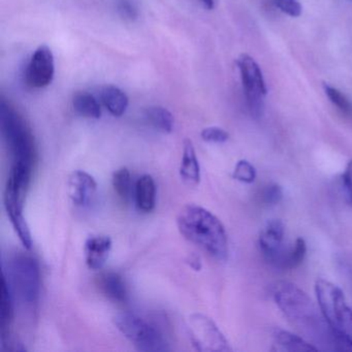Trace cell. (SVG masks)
Instances as JSON below:
<instances>
[{"label":"cell","instance_id":"cell-5","mask_svg":"<svg viewBox=\"0 0 352 352\" xmlns=\"http://www.w3.org/2000/svg\"><path fill=\"white\" fill-rule=\"evenodd\" d=\"M315 294L319 310L331 331L352 336V308L348 306L341 288L327 280L318 279Z\"/></svg>","mask_w":352,"mask_h":352},{"label":"cell","instance_id":"cell-3","mask_svg":"<svg viewBox=\"0 0 352 352\" xmlns=\"http://www.w3.org/2000/svg\"><path fill=\"white\" fill-rule=\"evenodd\" d=\"M0 123L12 164L34 170L36 160L34 135L23 116L5 100L0 104Z\"/></svg>","mask_w":352,"mask_h":352},{"label":"cell","instance_id":"cell-20","mask_svg":"<svg viewBox=\"0 0 352 352\" xmlns=\"http://www.w3.org/2000/svg\"><path fill=\"white\" fill-rule=\"evenodd\" d=\"M74 110L80 116L88 119H100L102 117V108L100 102L92 94L79 92L73 98Z\"/></svg>","mask_w":352,"mask_h":352},{"label":"cell","instance_id":"cell-23","mask_svg":"<svg viewBox=\"0 0 352 352\" xmlns=\"http://www.w3.org/2000/svg\"><path fill=\"white\" fill-rule=\"evenodd\" d=\"M306 254V241L302 238L296 239L294 244H292V246L287 249L283 270H294L300 267L304 261Z\"/></svg>","mask_w":352,"mask_h":352},{"label":"cell","instance_id":"cell-26","mask_svg":"<svg viewBox=\"0 0 352 352\" xmlns=\"http://www.w3.org/2000/svg\"><path fill=\"white\" fill-rule=\"evenodd\" d=\"M201 139L208 143H226L230 139V133L220 127L211 126L203 129L201 133Z\"/></svg>","mask_w":352,"mask_h":352},{"label":"cell","instance_id":"cell-30","mask_svg":"<svg viewBox=\"0 0 352 352\" xmlns=\"http://www.w3.org/2000/svg\"><path fill=\"white\" fill-rule=\"evenodd\" d=\"M343 182L348 195H349L352 199V160L346 166L345 172H344L343 175Z\"/></svg>","mask_w":352,"mask_h":352},{"label":"cell","instance_id":"cell-21","mask_svg":"<svg viewBox=\"0 0 352 352\" xmlns=\"http://www.w3.org/2000/svg\"><path fill=\"white\" fill-rule=\"evenodd\" d=\"M145 117L154 129L162 133H170L174 129V116L164 107H150L145 111Z\"/></svg>","mask_w":352,"mask_h":352},{"label":"cell","instance_id":"cell-22","mask_svg":"<svg viewBox=\"0 0 352 352\" xmlns=\"http://www.w3.org/2000/svg\"><path fill=\"white\" fill-rule=\"evenodd\" d=\"M113 187L121 201L127 203L133 191L131 172L126 168H121L113 174Z\"/></svg>","mask_w":352,"mask_h":352},{"label":"cell","instance_id":"cell-17","mask_svg":"<svg viewBox=\"0 0 352 352\" xmlns=\"http://www.w3.org/2000/svg\"><path fill=\"white\" fill-rule=\"evenodd\" d=\"M274 344L277 346V350L281 351L308 352L319 350L318 347L312 345L304 338L283 329H276L274 333Z\"/></svg>","mask_w":352,"mask_h":352},{"label":"cell","instance_id":"cell-12","mask_svg":"<svg viewBox=\"0 0 352 352\" xmlns=\"http://www.w3.org/2000/svg\"><path fill=\"white\" fill-rule=\"evenodd\" d=\"M3 199H5L6 211L11 220L16 234H18L20 242L30 250L32 247V238L30 226L24 217V201L11 197H3Z\"/></svg>","mask_w":352,"mask_h":352},{"label":"cell","instance_id":"cell-25","mask_svg":"<svg viewBox=\"0 0 352 352\" xmlns=\"http://www.w3.org/2000/svg\"><path fill=\"white\" fill-rule=\"evenodd\" d=\"M323 88H324L325 94H327L329 100H331V104H335L342 112H351V104H350L349 100H347V98L341 91L331 87V86L327 85V84H323Z\"/></svg>","mask_w":352,"mask_h":352},{"label":"cell","instance_id":"cell-7","mask_svg":"<svg viewBox=\"0 0 352 352\" xmlns=\"http://www.w3.org/2000/svg\"><path fill=\"white\" fill-rule=\"evenodd\" d=\"M236 65L240 69L249 111L253 118H261L263 113V98L267 94L261 67L252 57L247 54L241 55L236 59Z\"/></svg>","mask_w":352,"mask_h":352},{"label":"cell","instance_id":"cell-4","mask_svg":"<svg viewBox=\"0 0 352 352\" xmlns=\"http://www.w3.org/2000/svg\"><path fill=\"white\" fill-rule=\"evenodd\" d=\"M8 272L13 294L26 306H36L41 294L40 265L36 259L18 253L10 258Z\"/></svg>","mask_w":352,"mask_h":352},{"label":"cell","instance_id":"cell-32","mask_svg":"<svg viewBox=\"0 0 352 352\" xmlns=\"http://www.w3.org/2000/svg\"><path fill=\"white\" fill-rule=\"evenodd\" d=\"M203 3L204 7L208 10H213L214 8V0H199Z\"/></svg>","mask_w":352,"mask_h":352},{"label":"cell","instance_id":"cell-15","mask_svg":"<svg viewBox=\"0 0 352 352\" xmlns=\"http://www.w3.org/2000/svg\"><path fill=\"white\" fill-rule=\"evenodd\" d=\"M180 176L188 185H197L201 181V166L190 140H185L183 145L182 160L180 164Z\"/></svg>","mask_w":352,"mask_h":352},{"label":"cell","instance_id":"cell-14","mask_svg":"<svg viewBox=\"0 0 352 352\" xmlns=\"http://www.w3.org/2000/svg\"><path fill=\"white\" fill-rule=\"evenodd\" d=\"M96 283L100 292L108 300L117 304H124L129 300L126 284L116 272H104L98 276Z\"/></svg>","mask_w":352,"mask_h":352},{"label":"cell","instance_id":"cell-29","mask_svg":"<svg viewBox=\"0 0 352 352\" xmlns=\"http://www.w3.org/2000/svg\"><path fill=\"white\" fill-rule=\"evenodd\" d=\"M261 199L265 205L275 206L283 199V190L278 184H269L261 193Z\"/></svg>","mask_w":352,"mask_h":352},{"label":"cell","instance_id":"cell-18","mask_svg":"<svg viewBox=\"0 0 352 352\" xmlns=\"http://www.w3.org/2000/svg\"><path fill=\"white\" fill-rule=\"evenodd\" d=\"M102 104L107 110L115 117H120L126 112L129 107V98L125 92L116 86L107 85L100 94Z\"/></svg>","mask_w":352,"mask_h":352},{"label":"cell","instance_id":"cell-24","mask_svg":"<svg viewBox=\"0 0 352 352\" xmlns=\"http://www.w3.org/2000/svg\"><path fill=\"white\" fill-rule=\"evenodd\" d=\"M232 178H234V180L240 181V182L251 184V183L254 182L255 179H256V170H255L254 166H253L250 162H247V160H239V162H236V166H234Z\"/></svg>","mask_w":352,"mask_h":352},{"label":"cell","instance_id":"cell-27","mask_svg":"<svg viewBox=\"0 0 352 352\" xmlns=\"http://www.w3.org/2000/svg\"><path fill=\"white\" fill-rule=\"evenodd\" d=\"M116 7L119 16L125 21H135L139 16V11L133 0H118Z\"/></svg>","mask_w":352,"mask_h":352},{"label":"cell","instance_id":"cell-6","mask_svg":"<svg viewBox=\"0 0 352 352\" xmlns=\"http://www.w3.org/2000/svg\"><path fill=\"white\" fill-rule=\"evenodd\" d=\"M113 320L118 331L139 351H170L168 341L160 329L138 315L131 312H121Z\"/></svg>","mask_w":352,"mask_h":352},{"label":"cell","instance_id":"cell-13","mask_svg":"<svg viewBox=\"0 0 352 352\" xmlns=\"http://www.w3.org/2000/svg\"><path fill=\"white\" fill-rule=\"evenodd\" d=\"M112 250V240L108 236H92L84 246L86 265L92 270H100L108 261Z\"/></svg>","mask_w":352,"mask_h":352},{"label":"cell","instance_id":"cell-1","mask_svg":"<svg viewBox=\"0 0 352 352\" xmlns=\"http://www.w3.org/2000/svg\"><path fill=\"white\" fill-rule=\"evenodd\" d=\"M179 232L189 242L199 246L216 261L228 257V239L219 219L205 208L187 205L177 218Z\"/></svg>","mask_w":352,"mask_h":352},{"label":"cell","instance_id":"cell-9","mask_svg":"<svg viewBox=\"0 0 352 352\" xmlns=\"http://www.w3.org/2000/svg\"><path fill=\"white\" fill-rule=\"evenodd\" d=\"M285 228L279 219H272L265 224L259 234L258 244L261 253L267 263L278 269L283 270L287 248H284Z\"/></svg>","mask_w":352,"mask_h":352},{"label":"cell","instance_id":"cell-10","mask_svg":"<svg viewBox=\"0 0 352 352\" xmlns=\"http://www.w3.org/2000/svg\"><path fill=\"white\" fill-rule=\"evenodd\" d=\"M55 63L52 51L49 47L40 46L28 63L26 82L34 88H44L52 83Z\"/></svg>","mask_w":352,"mask_h":352},{"label":"cell","instance_id":"cell-28","mask_svg":"<svg viewBox=\"0 0 352 352\" xmlns=\"http://www.w3.org/2000/svg\"><path fill=\"white\" fill-rule=\"evenodd\" d=\"M274 5L282 13L292 18H298L302 15V8L298 0H273Z\"/></svg>","mask_w":352,"mask_h":352},{"label":"cell","instance_id":"cell-19","mask_svg":"<svg viewBox=\"0 0 352 352\" xmlns=\"http://www.w3.org/2000/svg\"><path fill=\"white\" fill-rule=\"evenodd\" d=\"M0 325L3 336L11 327L14 319V294L7 276L3 274L1 278V294H0Z\"/></svg>","mask_w":352,"mask_h":352},{"label":"cell","instance_id":"cell-31","mask_svg":"<svg viewBox=\"0 0 352 352\" xmlns=\"http://www.w3.org/2000/svg\"><path fill=\"white\" fill-rule=\"evenodd\" d=\"M188 263L195 271H199L201 269V258L197 254H192L188 257Z\"/></svg>","mask_w":352,"mask_h":352},{"label":"cell","instance_id":"cell-16","mask_svg":"<svg viewBox=\"0 0 352 352\" xmlns=\"http://www.w3.org/2000/svg\"><path fill=\"white\" fill-rule=\"evenodd\" d=\"M135 205L143 213L153 211L156 205V185L150 175H144L135 183Z\"/></svg>","mask_w":352,"mask_h":352},{"label":"cell","instance_id":"cell-11","mask_svg":"<svg viewBox=\"0 0 352 352\" xmlns=\"http://www.w3.org/2000/svg\"><path fill=\"white\" fill-rule=\"evenodd\" d=\"M98 190L94 177L84 170L72 173L67 182V192L72 203L78 207L88 205Z\"/></svg>","mask_w":352,"mask_h":352},{"label":"cell","instance_id":"cell-8","mask_svg":"<svg viewBox=\"0 0 352 352\" xmlns=\"http://www.w3.org/2000/svg\"><path fill=\"white\" fill-rule=\"evenodd\" d=\"M191 343L199 351H230L228 340L216 323L203 314H192L187 320Z\"/></svg>","mask_w":352,"mask_h":352},{"label":"cell","instance_id":"cell-2","mask_svg":"<svg viewBox=\"0 0 352 352\" xmlns=\"http://www.w3.org/2000/svg\"><path fill=\"white\" fill-rule=\"evenodd\" d=\"M274 300L292 325L316 341L325 335L331 342V331L304 290L289 282H280L274 290ZM333 343V342H331Z\"/></svg>","mask_w":352,"mask_h":352}]
</instances>
